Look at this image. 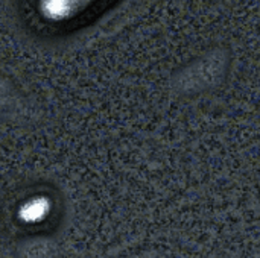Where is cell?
<instances>
[{
  "label": "cell",
  "instance_id": "1",
  "mask_svg": "<svg viewBox=\"0 0 260 258\" xmlns=\"http://www.w3.org/2000/svg\"><path fill=\"white\" fill-rule=\"evenodd\" d=\"M98 2L99 0H37L35 11L43 21L58 24L81 17Z\"/></svg>",
  "mask_w": 260,
  "mask_h": 258
}]
</instances>
